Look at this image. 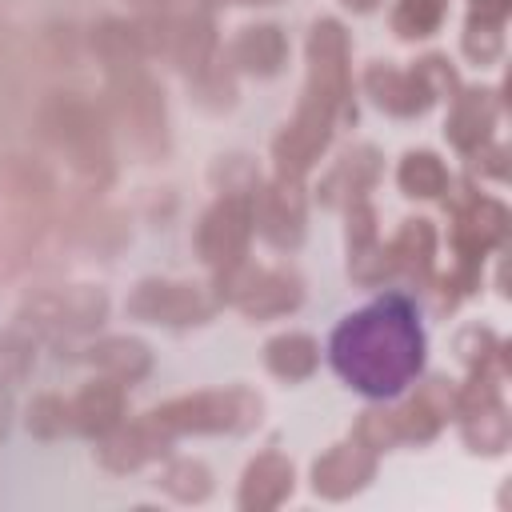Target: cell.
<instances>
[{
  "label": "cell",
  "mask_w": 512,
  "mask_h": 512,
  "mask_svg": "<svg viewBox=\"0 0 512 512\" xmlns=\"http://www.w3.org/2000/svg\"><path fill=\"white\" fill-rule=\"evenodd\" d=\"M356 120L352 96V44L336 16H320L304 40V88L292 120L272 140V176L304 180L328 152L340 124Z\"/></svg>",
  "instance_id": "cell-1"
},
{
  "label": "cell",
  "mask_w": 512,
  "mask_h": 512,
  "mask_svg": "<svg viewBox=\"0 0 512 512\" xmlns=\"http://www.w3.org/2000/svg\"><path fill=\"white\" fill-rule=\"evenodd\" d=\"M336 376L376 400L404 392L424 368V328L404 292H384L380 300L348 312L328 340Z\"/></svg>",
  "instance_id": "cell-2"
},
{
  "label": "cell",
  "mask_w": 512,
  "mask_h": 512,
  "mask_svg": "<svg viewBox=\"0 0 512 512\" xmlns=\"http://www.w3.org/2000/svg\"><path fill=\"white\" fill-rule=\"evenodd\" d=\"M40 128L44 136L64 152L68 168L92 184L104 188L116 176V156H112V120L100 112L88 96L80 92H52L40 104Z\"/></svg>",
  "instance_id": "cell-3"
},
{
  "label": "cell",
  "mask_w": 512,
  "mask_h": 512,
  "mask_svg": "<svg viewBox=\"0 0 512 512\" xmlns=\"http://www.w3.org/2000/svg\"><path fill=\"white\" fill-rule=\"evenodd\" d=\"M148 412L172 440H180V436H244L260 424L264 400L248 384H228V388H200V392L172 396Z\"/></svg>",
  "instance_id": "cell-4"
},
{
  "label": "cell",
  "mask_w": 512,
  "mask_h": 512,
  "mask_svg": "<svg viewBox=\"0 0 512 512\" xmlns=\"http://www.w3.org/2000/svg\"><path fill=\"white\" fill-rule=\"evenodd\" d=\"M104 76H108V120L120 128V136L140 160L148 164L160 160L168 152V108L160 84L144 64Z\"/></svg>",
  "instance_id": "cell-5"
},
{
  "label": "cell",
  "mask_w": 512,
  "mask_h": 512,
  "mask_svg": "<svg viewBox=\"0 0 512 512\" xmlns=\"http://www.w3.org/2000/svg\"><path fill=\"white\" fill-rule=\"evenodd\" d=\"M108 292L100 284H60L36 288L16 308V328L36 336H88L108 320Z\"/></svg>",
  "instance_id": "cell-6"
},
{
  "label": "cell",
  "mask_w": 512,
  "mask_h": 512,
  "mask_svg": "<svg viewBox=\"0 0 512 512\" xmlns=\"http://www.w3.org/2000/svg\"><path fill=\"white\" fill-rule=\"evenodd\" d=\"M212 292L220 304H232L244 320H276L304 304V276L288 264H236L224 276H212Z\"/></svg>",
  "instance_id": "cell-7"
},
{
  "label": "cell",
  "mask_w": 512,
  "mask_h": 512,
  "mask_svg": "<svg viewBox=\"0 0 512 512\" xmlns=\"http://www.w3.org/2000/svg\"><path fill=\"white\" fill-rule=\"evenodd\" d=\"M460 440L472 456H504L512 440L508 404H504V372H468L464 384H456V412Z\"/></svg>",
  "instance_id": "cell-8"
},
{
  "label": "cell",
  "mask_w": 512,
  "mask_h": 512,
  "mask_svg": "<svg viewBox=\"0 0 512 512\" xmlns=\"http://www.w3.org/2000/svg\"><path fill=\"white\" fill-rule=\"evenodd\" d=\"M220 300L212 284L196 280H168V276H144L132 284L124 312L140 324H160V328H196L216 316Z\"/></svg>",
  "instance_id": "cell-9"
},
{
  "label": "cell",
  "mask_w": 512,
  "mask_h": 512,
  "mask_svg": "<svg viewBox=\"0 0 512 512\" xmlns=\"http://www.w3.org/2000/svg\"><path fill=\"white\" fill-rule=\"evenodd\" d=\"M252 236V192H216L196 220V256L212 276H224L248 260Z\"/></svg>",
  "instance_id": "cell-10"
},
{
  "label": "cell",
  "mask_w": 512,
  "mask_h": 512,
  "mask_svg": "<svg viewBox=\"0 0 512 512\" xmlns=\"http://www.w3.org/2000/svg\"><path fill=\"white\" fill-rule=\"evenodd\" d=\"M252 232L276 252H296L308 236L304 180H288V176L260 180L252 192Z\"/></svg>",
  "instance_id": "cell-11"
},
{
  "label": "cell",
  "mask_w": 512,
  "mask_h": 512,
  "mask_svg": "<svg viewBox=\"0 0 512 512\" xmlns=\"http://www.w3.org/2000/svg\"><path fill=\"white\" fill-rule=\"evenodd\" d=\"M172 444L176 440L152 420V412H144L136 420L124 416L108 436L96 440V460H100V468H108L116 476H128V472H136L152 460H164L172 452Z\"/></svg>",
  "instance_id": "cell-12"
},
{
  "label": "cell",
  "mask_w": 512,
  "mask_h": 512,
  "mask_svg": "<svg viewBox=\"0 0 512 512\" xmlns=\"http://www.w3.org/2000/svg\"><path fill=\"white\" fill-rule=\"evenodd\" d=\"M376 468H380V456L368 452L364 444H356L352 436L332 444L328 452H320L312 460V472H308V488L320 496V500H348L356 492H364L372 480H376Z\"/></svg>",
  "instance_id": "cell-13"
},
{
  "label": "cell",
  "mask_w": 512,
  "mask_h": 512,
  "mask_svg": "<svg viewBox=\"0 0 512 512\" xmlns=\"http://www.w3.org/2000/svg\"><path fill=\"white\" fill-rule=\"evenodd\" d=\"M344 212V252H348V276L360 288L388 284V248L376 228V208L368 196L340 208Z\"/></svg>",
  "instance_id": "cell-14"
},
{
  "label": "cell",
  "mask_w": 512,
  "mask_h": 512,
  "mask_svg": "<svg viewBox=\"0 0 512 512\" xmlns=\"http://www.w3.org/2000/svg\"><path fill=\"white\" fill-rule=\"evenodd\" d=\"M392 412H396L400 444H416V448L420 444H432L440 436V428L456 412V380H448V376H424L408 400L392 404Z\"/></svg>",
  "instance_id": "cell-15"
},
{
  "label": "cell",
  "mask_w": 512,
  "mask_h": 512,
  "mask_svg": "<svg viewBox=\"0 0 512 512\" xmlns=\"http://www.w3.org/2000/svg\"><path fill=\"white\" fill-rule=\"evenodd\" d=\"M360 84H364L368 100H372L380 112L396 116V120H416V116H424L432 104H440V100L432 96V88L416 76V68H396L392 60H368Z\"/></svg>",
  "instance_id": "cell-16"
},
{
  "label": "cell",
  "mask_w": 512,
  "mask_h": 512,
  "mask_svg": "<svg viewBox=\"0 0 512 512\" xmlns=\"http://www.w3.org/2000/svg\"><path fill=\"white\" fill-rule=\"evenodd\" d=\"M388 248V280H400L416 292H428L436 280V224L428 216L400 220Z\"/></svg>",
  "instance_id": "cell-17"
},
{
  "label": "cell",
  "mask_w": 512,
  "mask_h": 512,
  "mask_svg": "<svg viewBox=\"0 0 512 512\" xmlns=\"http://www.w3.org/2000/svg\"><path fill=\"white\" fill-rule=\"evenodd\" d=\"M496 116H500V96L496 88H484V84H460L456 96L448 100V116H444V140L468 156L476 152L480 144L492 140V128H496Z\"/></svg>",
  "instance_id": "cell-18"
},
{
  "label": "cell",
  "mask_w": 512,
  "mask_h": 512,
  "mask_svg": "<svg viewBox=\"0 0 512 512\" xmlns=\"http://www.w3.org/2000/svg\"><path fill=\"white\" fill-rule=\"evenodd\" d=\"M380 172H384L380 148H376V144H352V148H344V152L332 160V168L320 176L316 200H320L324 208H344V204L368 196V192L380 184Z\"/></svg>",
  "instance_id": "cell-19"
},
{
  "label": "cell",
  "mask_w": 512,
  "mask_h": 512,
  "mask_svg": "<svg viewBox=\"0 0 512 512\" xmlns=\"http://www.w3.org/2000/svg\"><path fill=\"white\" fill-rule=\"evenodd\" d=\"M296 488V468L284 452L264 448L256 452L244 472H240V488H236V508L240 512H272L280 508Z\"/></svg>",
  "instance_id": "cell-20"
},
{
  "label": "cell",
  "mask_w": 512,
  "mask_h": 512,
  "mask_svg": "<svg viewBox=\"0 0 512 512\" xmlns=\"http://www.w3.org/2000/svg\"><path fill=\"white\" fill-rule=\"evenodd\" d=\"M224 60L236 76H256V80H272L284 72L288 64V36L280 32V24H244L236 28V36L224 48Z\"/></svg>",
  "instance_id": "cell-21"
},
{
  "label": "cell",
  "mask_w": 512,
  "mask_h": 512,
  "mask_svg": "<svg viewBox=\"0 0 512 512\" xmlns=\"http://www.w3.org/2000/svg\"><path fill=\"white\" fill-rule=\"evenodd\" d=\"M220 56V40H216V20L208 8H180L172 20V44H168V60L192 80L196 72H204L212 60Z\"/></svg>",
  "instance_id": "cell-22"
},
{
  "label": "cell",
  "mask_w": 512,
  "mask_h": 512,
  "mask_svg": "<svg viewBox=\"0 0 512 512\" xmlns=\"http://www.w3.org/2000/svg\"><path fill=\"white\" fill-rule=\"evenodd\" d=\"M124 408H128L124 384L112 380V376H96L72 396V432H80L88 440H100L124 420Z\"/></svg>",
  "instance_id": "cell-23"
},
{
  "label": "cell",
  "mask_w": 512,
  "mask_h": 512,
  "mask_svg": "<svg viewBox=\"0 0 512 512\" xmlns=\"http://www.w3.org/2000/svg\"><path fill=\"white\" fill-rule=\"evenodd\" d=\"M84 364H92L100 376H112L128 388L152 372V348L140 336H100L84 348Z\"/></svg>",
  "instance_id": "cell-24"
},
{
  "label": "cell",
  "mask_w": 512,
  "mask_h": 512,
  "mask_svg": "<svg viewBox=\"0 0 512 512\" xmlns=\"http://www.w3.org/2000/svg\"><path fill=\"white\" fill-rule=\"evenodd\" d=\"M44 196H32V200H20L4 220H0V276H12L28 252L36 248L40 232H44Z\"/></svg>",
  "instance_id": "cell-25"
},
{
  "label": "cell",
  "mask_w": 512,
  "mask_h": 512,
  "mask_svg": "<svg viewBox=\"0 0 512 512\" xmlns=\"http://www.w3.org/2000/svg\"><path fill=\"white\" fill-rule=\"evenodd\" d=\"M88 44L96 52V60L104 64V72H120V68H136L148 64L144 44H140V28L136 20H120V16H104L88 28Z\"/></svg>",
  "instance_id": "cell-26"
},
{
  "label": "cell",
  "mask_w": 512,
  "mask_h": 512,
  "mask_svg": "<svg viewBox=\"0 0 512 512\" xmlns=\"http://www.w3.org/2000/svg\"><path fill=\"white\" fill-rule=\"evenodd\" d=\"M264 368L284 384H304L320 368V344L308 332H276L264 340Z\"/></svg>",
  "instance_id": "cell-27"
},
{
  "label": "cell",
  "mask_w": 512,
  "mask_h": 512,
  "mask_svg": "<svg viewBox=\"0 0 512 512\" xmlns=\"http://www.w3.org/2000/svg\"><path fill=\"white\" fill-rule=\"evenodd\" d=\"M396 188L408 200H444L452 192V172L432 148H408L396 164Z\"/></svg>",
  "instance_id": "cell-28"
},
{
  "label": "cell",
  "mask_w": 512,
  "mask_h": 512,
  "mask_svg": "<svg viewBox=\"0 0 512 512\" xmlns=\"http://www.w3.org/2000/svg\"><path fill=\"white\" fill-rule=\"evenodd\" d=\"M156 488L176 504H204L216 488V476L200 456H164L156 472Z\"/></svg>",
  "instance_id": "cell-29"
},
{
  "label": "cell",
  "mask_w": 512,
  "mask_h": 512,
  "mask_svg": "<svg viewBox=\"0 0 512 512\" xmlns=\"http://www.w3.org/2000/svg\"><path fill=\"white\" fill-rule=\"evenodd\" d=\"M504 20L508 12H488V8H468L464 32H460V52L476 68H492L504 56Z\"/></svg>",
  "instance_id": "cell-30"
},
{
  "label": "cell",
  "mask_w": 512,
  "mask_h": 512,
  "mask_svg": "<svg viewBox=\"0 0 512 512\" xmlns=\"http://www.w3.org/2000/svg\"><path fill=\"white\" fill-rule=\"evenodd\" d=\"M456 356L468 372H504L508 376V348L488 324H464L456 332Z\"/></svg>",
  "instance_id": "cell-31"
},
{
  "label": "cell",
  "mask_w": 512,
  "mask_h": 512,
  "mask_svg": "<svg viewBox=\"0 0 512 512\" xmlns=\"http://www.w3.org/2000/svg\"><path fill=\"white\" fill-rule=\"evenodd\" d=\"M444 16H448V0H396L388 24H392V36L396 40H408L412 44V40L436 36L440 24H444Z\"/></svg>",
  "instance_id": "cell-32"
},
{
  "label": "cell",
  "mask_w": 512,
  "mask_h": 512,
  "mask_svg": "<svg viewBox=\"0 0 512 512\" xmlns=\"http://www.w3.org/2000/svg\"><path fill=\"white\" fill-rule=\"evenodd\" d=\"M188 84H192V100H196L200 108H208V112H224V108L236 104V72L228 68L224 52H220L204 72H196Z\"/></svg>",
  "instance_id": "cell-33"
},
{
  "label": "cell",
  "mask_w": 512,
  "mask_h": 512,
  "mask_svg": "<svg viewBox=\"0 0 512 512\" xmlns=\"http://www.w3.org/2000/svg\"><path fill=\"white\" fill-rule=\"evenodd\" d=\"M24 424L36 440H60L64 432H72V400L56 396V392H40L28 400Z\"/></svg>",
  "instance_id": "cell-34"
},
{
  "label": "cell",
  "mask_w": 512,
  "mask_h": 512,
  "mask_svg": "<svg viewBox=\"0 0 512 512\" xmlns=\"http://www.w3.org/2000/svg\"><path fill=\"white\" fill-rule=\"evenodd\" d=\"M352 440H356V444H364V448H368V452H376V456L392 452V448L400 444L392 404H368V408L356 416V424H352Z\"/></svg>",
  "instance_id": "cell-35"
},
{
  "label": "cell",
  "mask_w": 512,
  "mask_h": 512,
  "mask_svg": "<svg viewBox=\"0 0 512 512\" xmlns=\"http://www.w3.org/2000/svg\"><path fill=\"white\" fill-rule=\"evenodd\" d=\"M36 364V348L32 340L24 336V328H12V332H0V384L12 388V384H24L28 372Z\"/></svg>",
  "instance_id": "cell-36"
},
{
  "label": "cell",
  "mask_w": 512,
  "mask_h": 512,
  "mask_svg": "<svg viewBox=\"0 0 512 512\" xmlns=\"http://www.w3.org/2000/svg\"><path fill=\"white\" fill-rule=\"evenodd\" d=\"M212 184H216V192H256V184H260V172H256V164L248 160V156H240V152H228V156H216V164H212Z\"/></svg>",
  "instance_id": "cell-37"
},
{
  "label": "cell",
  "mask_w": 512,
  "mask_h": 512,
  "mask_svg": "<svg viewBox=\"0 0 512 512\" xmlns=\"http://www.w3.org/2000/svg\"><path fill=\"white\" fill-rule=\"evenodd\" d=\"M412 68H416V76L432 88V96H436V100H452V96H456V88H460V72L452 68V60H448V56L428 52V56H420Z\"/></svg>",
  "instance_id": "cell-38"
},
{
  "label": "cell",
  "mask_w": 512,
  "mask_h": 512,
  "mask_svg": "<svg viewBox=\"0 0 512 512\" xmlns=\"http://www.w3.org/2000/svg\"><path fill=\"white\" fill-rule=\"evenodd\" d=\"M468 168L480 172V176H492V180H508V148L488 140L476 152H468Z\"/></svg>",
  "instance_id": "cell-39"
},
{
  "label": "cell",
  "mask_w": 512,
  "mask_h": 512,
  "mask_svg": "<svg viewBox=\"0 0 512 512\" xmlns=\"http://www.w3.org/2000/svg\"><path fill=\"white\" fill-rule=\"evenodd\" d=\"M204 8H260V4H276V0H200Z\"/></svg>",
  "instance_id": "cell-40"
},
{
  "label": "cell",
  "mask_w": 512,
  "mask_h": 512,
  "mask_svg": "<svg viewBox=\"0 0 512 512\" xmlns=\"http://www.w3.org/2000/svg\"><path fill=\"white\" fill-rule=\"evenodd\" d=\"M8 424H12V396L8 388H0V436L8 432Z\"/></svg>",
  "instance_id": "cell-41"
},
{
  "label": "cell",
  "mask_w": 512,
  "mask_h": 512,
  "mask_svg": "<svg viewBox=\"0 0 512 512\" xmlns=\"http://www.w3.org/2000/svg\"><path fill=\"white\" fill-rule=\"evenodd\" d=\"M340 4H344V8H352V12H360V16H364V12H376V8H380V4H384V0H340Z\"/></svg>",
  "instance_id": "cell-42"
},
{
  "label": "cell",
  "mask_w": 512,
  "mask_h": 512,
  "mask_svg": "<svg viewBox=\"0 0 512 512\" xmlns=\"http://www.w3.org/2000/svg\"><path fill=\"white\" fill-rule=\"evenodd\" d=\"M512 0H472V8H488V12H508Z\"/></svg>",
  "instance_id": "cell-43"
}]
</instances>
